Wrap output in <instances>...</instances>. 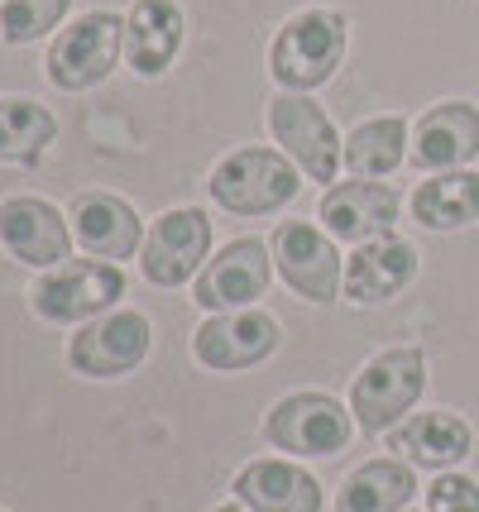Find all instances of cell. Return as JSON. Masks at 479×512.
Instances as JSON below:
<instances>
[{
    "mask_svg": "<svg viewBox=\"0 0 479 512\" xmlns=\"http://www.w3.org/2000/svg\"><path fill=\"white\" fill-rule=\"evenodd\" d=\"M278 321L264 307H240V312H211L192 331V355L211 374H240L254 369L278 350Z\"/></svg>",
    "mask_w": 479,
    "mask_h": 512,
    "instance_id": "12",
    "label": "cell"
},
{
    "mask_svg": "<svg viewBox=\"0 0 479 512\" xmlns=\"http://www.w3.org/2000/svg\"><path fill=\"white\" fill-rule=\"evenodd\" d=\"M125 297V268L111 259H68L44 268V278L29 288V307L48 326H87L96 316L115 312Z\"/></svg>",
    "mask_w": 479,
    "mask_h": 512,
    "instance_id": "4",
    "label": "cell"
},
{
    "mask_svg": "<svg viewBox=\"0 0 479 512\" xmlns=\"http://www.w3.org/2000/svg\"><path fill=\"white\" fill-rule=\"evenodd\" d=\"M235 503L250 512H321L326 493H321L312 469L293 465V460H250L230 479Z\"/></svg>",
    "mask_w": 479,
    "mask_h": 512,
    "instance_id": "19",
    "label": "cell"
},
{
    "mask_svg": "<svg viewBox=\"0 0 479 512\" xmlns=\"http://www.w3.org/2000/svg\"><path fill=\"white\" fill-rule=\"evenodd\" d=\"M125 53V15L115 10H87L58 29V39L44 53V77L58 91H92L115 72Z\"/></svg>",
    "mask_w": 479,
    "mask_h": 512,
    "instance_id": "5",
    "label": "cell"
},
{
    "mask_svg": "<svg viewBox=\"0 0 479 512\" xmlns=\"http://www.w3.org/2000/svg\"><path fill=\"white\" fill-rule=\"evenodd\" d=\"M187 39V15L178 0H135L125 15V63L139 77H163L178 63Z\"/></svg>",
    "mask_w": 479,
    "mask_h": 512,
    "instance_id": "20",
    "label": "cell"
},
{
    "mask_svg": "<svg viewBox=\"0 0 479 512\" xmlns=\"http://www.w3.org/2000/svg\"><path fill=\"white\" fill-rule=\"evenodd\" d=\"M206 259H211V216L202 206H168L144 235L139 273L154 288H183L197 283Z\"/></svg>",
    "mask_w": 479,
    "mask_h": 512,
    "instance_id": "8",
    "label": "cell"
},
{
    "mask_svg": "<svg viewBox=\"0 0 479 512\" xmlns=\"http://www.w3.org/2000/svg\"><path fill=\"white\" fill-rule=\"evenodd\" d=\"M154 350V326L144 312H106L77 326L68 340V364L82 379H125Z\"/></svg>",
    "mask_w": 479,
    "mask_h": 512,
    "instance_id": "10",
    "label": "cell"
},
{
    "mask_svg": "<svg viewBox=\"0 0 479 512\" xmlns=\"http://www.w3.org/2000/svg\"><path fill=\"white\" fill-rule=\"evenodd\" d=\"M211 512H245V503H221V508H211Z\"/></svg>",
    "mask_w": 479,
    "mask_h": 512,
    "instance_id": "27",
    "label": "cell"
},
{
    "mask_svg": "<svg viewBox=\"0 0 479 512\" xmlns=\"http://www.w3.org/2000/svg\"><path fill=\"white\" fill-rule=\"evenodd\" d=\"M408 216L422 230L451 235L479 225V173L475 168H451V173H427L412 187Z\"/></svg>",
    "mask_w": 479,
    "mask_h": 512,
    "instance_id": "21",
    "label": "cell"
},
{
    "mask_svg": "<svg viewBox=\"0 0 479 512\" xmlns=\"http://www.w3.org/2000/svg\"><path fill=\"white\" fill-rule=\"evenodd\" d=\"M345 48H350V20L336 5H307L288 15L274 34L269 72L278 91H317L341 72Z\"/></svg>",
    "mask_w": 479,
    "mask_h": 512,
    "instance_id": "1",
    "label": "cell"
},
{
    "mask_svg": "<svg viewBox=\"0 0 479 512\" xmlns=\"http://www.w3.org/2000/svg\"><path fill=\"white\" fill-rule=\"evenodd\" d=\"M269 134L283 154L302 168L307 182H336L345 168V139L336 130V120L321 111L307 91H278L269 101Z\"/></svg>",
    "mask_w": 479,
    "mask_h": 512,
    "instance_id": "6",
    "label": "cell"
},
{
    "mask_svg": "<svg viewBox=\"0 0 479 512\" xmlns=\"http://www.w3.org/2000/svg\"><path fill=\"white\" fill-rule=\"evenodd\" d=\"M0 512H5V508H0Z\"/></svg>",
    "mask_w": 479,
    "mask_h": 512,
    "instance_id": "29",
    "label": "cell"
},
{
    "mask_svg": "<svg viewBox=\"0 0 479 512\" xmlns=\"http://www.w3.org/2000/svg\"><path fill=\"white\" fill-rule=\"evenodd\" d=\"M72 0H0V39L10 48L39 44L53 29H63Z\"/></svg>",
    "mask_w": 479,
    "mask_h": 512,
    "instance_id": "25",
    "label": "cell"
},
{
    "mask_svg": "<svg viewBox=\"0 0 479 512\" xmlns=\"http://www.w3.org/2000/svg\"><path fill=\"white\" fill-rule=\"evenodd\" d=\"M417 498V469L398 455L365 460L336 489V512H403Z\"/></svg>",
    "mask_w": 479,
    "mask_h": 512,
    "instance_id": "22",
    "label": "cell"
},
{
    "mask_svg": "<svg viewBox=\"0 0 479 512\" xmlns=\"http://www.w3.org/2000/svg\"><path fill=\"white\" fill-rule=\"evenodd\" d=\"M317 216L326 221L331 240H341V245H369V240L393 235V225L403 216V197L379 178H350L321 192Z\"/></svg>",
    "mask_w": 479,
    "mask_h": 512,
    "instance_id": "13",
    "label": "cell"
},
{
    "mask_svg": "<svg viewBox=\"0 0 479 512\" xmlns=\"http://www.w3.org/2000/svg\"><path fill=\"white\" fill-rule=\"evenodd\" d=\"M350 436H355V412L317 388L278 398L264 417V441L274 450H288V455H307V460L341 455L350 446Z\"/></svg>",
    "mask_w": 479,
    "mask_h": 512,
    "instance_id": "7",
    "label": "cell"
},
{
    "mask_svg": "<svg viewBox=\"0 0 479 512\" xmlns=\"http://www.w3.org/2000/svg\"><path fill=\"white\" fill-rule=\"evenodd\" d=\"M417 245L403 235H384V240H369L355 245V254L345 259V292L355 307H388L393 297H403L417 278Z\"/></svg>",
    "mask_w": 479,
    "mask_h": 512,
    "instance_id": "18",
    "label": "cell"
},
{
    "mask_svg": "<svg viewBox=\"0 0 479 512\" xmlns=\"http://www.w3.org/2000/svg\"><path fill=\"white\" fill-rule=\"evenodd\" d=\"M58 139V115L29 96H0V163L34 168Z\"/></svg>",
    "mask_w": 479,
    "mask_h": 512,
    "instance_id": "24",
    "label": "cell"
},
{
    "mask_svg": "<svg viewBox=\"0 0 479 512\" xmlns=\"http://www.w3.org/2000/svg\"><path fill=\"white\" fill-rule=\"evenodd\" d=\"M388 450L398 460H408L412 469H432V474H446V469H460L470 455H475V426L465 422L460 412H412L408 422H398L388 431Z\"/></svg>",
    "mask_w": 479,
    "mask_h": 512,
    "instance_id": "16",
    "label": "cell"
},
{
    "mask_svg": "<svg viewBox=\"0 0 479 512\" xmlns=\"http://www.w3.org/2000/svg\"><path fill=\"white\" fill-rule=\"evenodd\" d=\"M302 168L283 149H264V144H245V149H230L211 178L206 192L211 201L230 211V216H274L288 201H297L302 192Z\"/></svg>",
    "mask_w": 479,
    "mask_h": 512,
    "instance_id": "2",
    "label": "cell"
},
{
    "mask_svg": "<svg viewBox=\"0 0 479 512\" xmlns=\"http://www.w3.org/2000/svg\"><path fill=\"white\" fill-rule=\"evenodd\" d=\"M479 158V106L465 96L436 101L432 111L412 125V163L422 173H451L470 168Z\"/></svg>",
    "mask_w": 479,
    "mask_h": 512,
    "instance_id": "17",
    "label": "cell"
},
{
    "mask_svg": "<svg viewBox=\"0 0 479 512\" xmlns=\"http://www.w3.org/2000/svg\"><path fill=\"white\" fill-rule=\"evenodd\" d=\"M72 221L44 197L0 201V249L29 268H58L72 254Z\"/></svg>",
    "mask_w": 479,
    "mask_h": 512,
    "instance_id": "14",
    "label": "cell"
},
{
    "mask_svg": "<svg viewBox=\"0 0 479 512\" xmlns=\"http://www.w3.org/2000/svg\"><path fill=\"white\" fill-rule=\"evenodd\" d=\"M403 512H417V508H403Z\"/></svg>",
    "mask_w": 479,
    "mask_h": 512,
    "instance_id": "28",
    "label": "cell"
},
{
    "mask_svg": "<svg viewBox=\"0 0 479 512\" xmlns=\"http://www.w3.org/2000/svg\"><path fill=\"white\" fill-rule=\"evenodd\" d=\"M412 158V125L403 115H374L345 134V173L350 178H388Z\"/></svg>",
    "mask_w": 479,
    "mask_h": 512,
    "instance_id": "23",
    "label": "cell"
},
{
    "mask_svg": "<svg viewBox=\"0 0 479 512\" xmlns=\"http://www.w3.org/2000/svg\"><path fill=\"white\" fill-rule=\"evenodd\" d=\"M427 512H479V479L446 469L427 484Z\"/></svg>",
    "mask_w": 479,
    "mask_h": 512,
    "instance_id": "26",
    "label": "cell"
},
{
    "mask_svg": "<svg viewBox=\"0 0 479 512\" xmlns=\"http://www.w3.org/2000/svg\"><path fill=\"white\" fill-rule=\"evenodd\" d=\"M269 278H274V254L259 235H240L230 240L226 249H216L206 268L192 283V302L211 312H240V307H254L264 292H269Z\"/></svg>",
    "mask_w": 479,
    "mask_h": 512,
    "instance_id": "11",
    "label": "cell"
},
{
    "mask_svg": "<svg viewBox=\"0 0 479 512\" xmlns=\"http://www.w3.org/2000/svg\"><path fill=\"white\" fill-rule=\"evenodd\" d=\"M427 393V355L422 345H388L369 359L350 383V412L365 436H384L408 422L412 407Z\"/></svg>",
    "mask_w": 479,
    "mask_h": 512,
    "instance_id": "3",
    "label": "cell"
},
{
    "mask_svg": "<svg viewBox=\"0 0 479 512\" xmlns=\"http://www.w3.org/2000/svg\"><path fill=\"white\" fill-rule=\"evenodd\" d=\"M68 221H72V240L92 259H111V264L139 259L144 235H149L139 211L125 197H115V192H77L68 206Z\"/></svg>",
    "mask_w": 479,
    "mask_h": 512,
    "instance_id": "15",
    "label": "cell"
},
{
    "mask_svg": "<svg viewBox=\"0 0 479 512\" xmlns=\"http://www.w3.org/2000/svg\"><path fill=\"white\" fill-rule=\"evenodd\" d=\"M278 278L312 307H331L345 292V254L312 221H283L274 230Z\"/></svg>",
    "mask_w": 479,
    "mask_h": 512,
    "instance_id": "9",
    "label": "cell"
}]
</instances>
